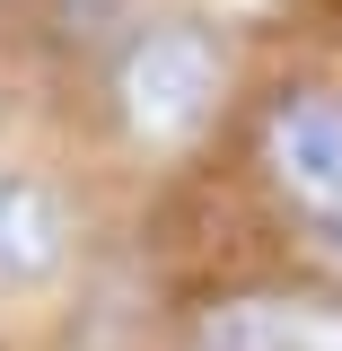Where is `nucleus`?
<instances>
[{"label":"nucleus","instance_id":"f257e3e1","mask_svg":"<svg viewBox=\"0 0 342 351\" xmlns=\"http://www.w3.org/2000/svg\"><path fill=\"white\" fill-rule=\"evenodd\" d=\"M114 97H123V123L141 141H184L219 97V36L193 27V18L141 27L114 62Z\"/></svg>","mask_w":342,"mask_h":351},{"label":"nucleus","instance_id":"f03ea898","mask_svg":"<svg viewBox=\"0 0 342 351\" xmlns=\"http://www.w3.org/2000/svg\"><path fill=\"white\" fill-rule=\"evenodd\" d=\"M263 167L307 219L334 228L342 219V97H316V88L281 97L263 123Z\"/></svg>","mask_w":342,"mask_h":351},{"label":"nucleus","instance_id":"7ed1b4c3","mask_svg":"<svg viewBox=\"0 0 342 351\" xmlns=\"http://www.w3.org/2000/svg\"><path fill=\"white\" fill-rule=\"evenodd\" d=\"M80 246L62 184L36 167H0V290H44Z\"/></svg>","mask_w":342,"mask_h":351},{"label":"nucleus","instance_id":"20e7f679","mask_svg":"<svg viewBox=\"0 0 342 351\" xmlns=\"http://www.w3.org/2000/svg\"><path fill=\"white\" fill-rule=\"evenodd\" d=\"M193 351H342V316L299 299H219L193 316Z\"/></svg>","mask_w":342,"mask_h":351},{"label":"nucleus","instance_id":"39448f33","mask_svg":"<svg viewBox=\"0 0 342 351\" xmlns=\"http://www.w3.org/2000/svg\"><path fill=\"white\" fill-rule=\"evenodd\" d=\"M114 18H123V0H53V27H62L71 44H97Z\"/></svg>","mask_w":342,"mask_h":351},{"label":"nucleus","instance_id":"423d86ee","mask_svg":"<svg viewBox=\"0 0 342 351\" xmlns=\"http://www.w3.org/2000/svg\"><path fill=\"white\" fill-rule=\"evenodd\" d=\"M325 255H334V263H342V219H334V228H325Z\"/></svg>","mask_w":342,"mask_h":351}]
</instances>
